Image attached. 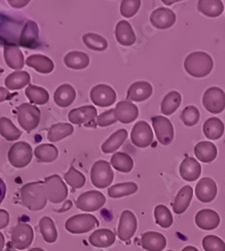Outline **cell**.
Returning <instances> with one entry per match:
<instances>
[{
    "instance_id": "obj_25",
    "label": "cell",
    "mask_w": 225,
    "mask_h": 251,
    "mask_svg": "<svg viewBox=\"0 0 225 251\" xmlns=\"http://www.w3.org/2000/svg\"><path fill=\"white\" fill-rule=\"evenodd\" d=\"M25 64L39 74L48 75L54 70L53 61L44 54H32L27 57Z\"/></svg>"
},
{
    "instance_id": "obj_7",
    "label": "cell",
    "mask_w": 225,
    "mask_h": 251,
    "mask_svg": "<svg viewBox=\"0 0 225 251\" xmlns=\"http://www.w3.org/2000/svg\"><path fill=\"white\" fill-rule=\"evenodd\" d=\"M67 231L73 234H84L99 226V220L93 214H77L66 221Z\"/></svg>"
},
{
    "instance_id": "obj_46",
    "label": "cell",
    "mask_w": 225,
    "mask_h": 251,
    "mask_svg": "<svg viewBox=\"0 0 225 251\" xmlns=\"http://www.w3.org/2000/svg\"><path fill=\"white\" fill-rule=\"evenodd\" d=\"M65 181L73 189H79L85 186L87 179L83 173L76 170L74 166H71L69 171L65 174Z\"/></svg>"
},
{
    "instance_id": "obj_39",
    "label": "cell",
    "mask_w": 225,
    "mask_h": 251,
    "mask_svg": "<svg viewBox=\"0 0 225 251\" xmlns=\"http://www.w3.org/2000/svg\"><path fill=\"white\" fill-rule=\"evenodd\" d=\"M181 101H182V97H181L180 93H178L176 91H172V92L168 93L161 102L162 114L165 116H170V115L174 114L180 107Z\"/></svg>"
},
{
    "instance_id": "obj_50",
    "label": "cell",
    "mask_w": 225,
    "mask_h": 251,
    "mask_svg": "<svg viewBox=\"0 0 225 251\" xmlns=\"http://www.w3.org/2000/svg\"><path fill=\"white\" fill-rule=\"evenodd\" d=\"M116 122L117 120L115 118V109L104 112L97 118V125L101 128L109 127V126L114 125Z\"/></svg>"
},
{
    "instance_id": "obj_4",
    "label": "cell",
    "mask_w": 225,
    "mask_h": 251,
    "mask_svg": "<svg viewBox=\"0 0 225 251\" xmlns=\"http://www.w3.org/2000/svg\"><path fill=\"white\" fill-rule=\"evenodd\" d=\"M32 148L26 142H16L8 151V161L14 168H25L32 160Z\"/></svg>"
},
{
    "instance_id": "obj_17",
    "label": "cell",
    "mask_w": 225,
    "mask_h": 251,
    "mask_svg": "<svg viewBox=\"0 0 225 251\" xmlns=\"http://www.w3.org/2000/svg\"><path fill=\"white\" fill-rule=\"evenodd\" d=\"M139 109L135 103L130 100H122L117 103L115 108V118L117 122L122 124H131L137 120Z\"/></svg>"
},
{
    "instance_id": "obj_15",
    "label": "cell",
    "mask_w": 225,
    "mask_h": 251,
    "mask_svg": "<svg viewBox=\"0 0 225 251\" xmlns=\"http://www.w3.org/2000/svg\"><path fill=\"white\" fill-rule=\"evenodd\" d=\"M150 23L157 29H167L175 25L176 14L169 8L160 7L151 13Z\"/></svg>"
},
{
    "instance_id": "obj_14",
    "label": "cell",
    "mask_w": 225,
    "mask_h": 251,
    "mask_svg": "<svg viewBox=\"0 0 225 251\" xmlns=\"http://www.w3.org/2000/svg\"><path fill=\"white\" fill-rule=\"evenodd\" d=\"M138 222L135 214L130 210L123 211L118 225V237L122 241L130 240L136 233Z\"/></svg>"
},
{
    "instance_id": "obj_59",
    "label": "cell",
    "mask_w": 225,
    "mask_h": 251,
    "mask_svg": "<svg viewBox=\"0 0 225 251\" xmlns=\"http://www.w3.org/2000/svg\"><path fill=\"white\" fill-rule=\"evenodd\" d=\"M12 251H14V250H12Z\"/></svg>"
},
{
    "instance_id": "obj_38",
    "label": "cell",
    "mask_w": 225,
    "mask_h": 251,
    "mask_svg": "<svg viewBox=\"0 0 225 251\" xmlns=\"http://www.w3.org/2000/svg\"><path fill=\"white\" fill-rule=\"evenodd\" d=\"M138 191V185L134 182H125L116 184L108 189L109 197L113 199L123 198L135 194Z\"/></svg>"
},
{
    "instance_id": "obj_37",
    "label": "cell",
    "mask_w": 225,
    "mask_h": 251,
    "mask_svg": "<svg viewBox=\"0 0 225 251\" xmlns=\"http://www.w3.org/2000/svg\"><path fill=\"white\" fill-rule=\"evenodd\" d=\"M111 166L121 173H130L134 168V161L128 154L117 152L111 158Z\"/></svg>"
},
{
    "instance_id": "obj_26",
    "label": "cell",
    "mask_w": 225,
    "mask_h": 251,
    "mask_svg": "<svg viewBox=\"0 0 225 251\" xmlns=\"http://www.w3.org/2000/svg\"><path fill=\"white\" fill-rule=\"evenodd\" d=\"M76 98V92L73 86L69 83H64L59 86L53 95L54 102L60 108H68L75 101Z\"/></svg>"
},
{
    "instance_id": "obj_28",
    "label": "cell",
    "mask_w": 225,
    "mask_h": 251,
    "mask_svg": "<svg viewBox=\"0 0 225 251\" xmlns=\"http://www.w3.org/2000/svg\"><path fill=\"white\" fill-rule=\"evenodd\" d=\"M4 60L6 65L16 71H22L25 67V56L23 51L16 46H6L4 48Z\"/></svg>"
},
{
    "instance_id": "obj_16",
    "label": "cell",
    "mask_w": 225,
    "mask_h": 251,
    "mask_svg": "<svg viewBox=\"0 0 225 251\" xmlns=\"http://www.w3.org/2000/svg\"><path fill=\"white\" fill-rule=\"evenodd\" d=\"M68 118L74 125H85L90 127L92 124H95L98 118V112L94 106H84L72 110Z\"/></svg>"
},
{
    "instance_id": "obj_33",
    "label": "cell",
    "mask_w": 225,
    "mask_h": 251,
    "mask_svg": "<svg viewBox=\"0 0 225 251\" xmlns=\"http://www.w3.org/2000/svg\"><path fill=\"white\" fill-rule=\"evenodd\" d=\"M128 138V132L125 129H120L111 135L101 145V151L105 154H112L116 152L121 146L125 143Z\"/></svg>"
},
{
    "instance_id": "obj_11",
    "label": "cell",
    "mask_w": 225,
    "mask_h": 251,
    "mask_svg": "<svg viewBox=\"0 0 225 251\" xmlns=\"http://www.w3.org/2000/svg\"><path fill=\"white\" fill-rule=\"evenodd\" d=\"M203 106L211 114H220L225 109V93L220 88H209L202 98Z\"/></svg>"
},
{
    "instance_id": "obj_2",
    "label": "cell",
    "mask_w": 225,
    "mask_h": 251,
    "mask_svg": "<svg viewBox=\"0 0 225 251\" xmlns=\"http://www.w3.org/2000/svg\"><path fill=\"white\" fill-rule=\"evenodd\" d=\"M184 69L193 77L207 76L213 69L212 57L204 51H195L184 60Z\"/></svg>"
},
{
    "instance_id": "obj_43",
    "label": "cell",
    "mask_w": 225,
    "mask_h": 251,
    "mask_svg": "<svg viewBox=\"0 0 225 251\" xmlns=\"http://www.w3.org/2000/svg\"><path fill=\"white\" fill-rule=\"evenodd\" d=\"M25 96L31 103L39 104V106L46 104L50 100V94L46 89L34 85H29L25 89Z\"/></svg>"
},
{
    "instance_id": "obj_8",
    "label": "cell",
    "mask_w": 225,
    "mask_h": 251,
    "mask_svg": "<svg viewBox=\"0 0 225 251\" xmlns=\"http://www.w3.org/2000/svg\"><path fill=\"white\" fill-rule=\"evenodd\" d=\"M11 245L12 247L24 250L31 245L34 237L32 227L24 222L17 223L11 230Z\"/></svg>"
},
{
    "instance_id": "obj_1",
    "label": "cell",
    "mask_w": 225,
    "mask_h": 251,
    "mask_svg": "<svg viewBox=\"0 0 225 251\" xmlns=\"http://www.w3.org/2000/svg\"><path fill=\"white\" fill-rule=\"evenodd\" d=\"M20 200L28 210H43L48 203L44 181H34L24 185L20 189Z\"/></svg>"
},
{
    "instance_id": "obj_12",
    "label": "cell",
    "mask_w": 225,
    "mask_h": 251,
    "mask_svg": "<svg viewBox=\"0 0 225 251\" xmlns=\"http://www.w3.org/2000/svg\"><path fill=\"white\" fill-rule=\"evenodd\" d=\"M92 101L98 107L108 108L115 103L117 100V94L115 90L105 83H100L95 86L90 93Z\"/></svg>"
},
{
    "instance_id": "obj_48",
    "label": "cell",
    "mask_w": 225,
    "mask_h": 251,
    "mask_svg": "<svg viewBox=\"0 0 225 251\" xmlns=\"http://www.w3.org/2000/svg\"><path fill=\"white\" fill-rule=\"evenodd\" d=\"M202 246L205 251H225V242L215 235H207L204 237Z\"/></svg>"
},
{
    "instance_id": "obj_29",
    "label": "cell",
    "mask_w": 225,
    "mask_h": 251,
    "mask_svg": "<svg viewBox=\"0 0 225 251\" xmlns=\"http://www.w3.org/2000/svg\"><path fill=\"white\" fill-rule=\"evenodd\" d=\"M193 189L191 186H184L182 189L177 193L174 203H173V211L176 214H183L185 212L192 200Z\"/></svg>"
},
{
    "instance_id": "obj_58",
    "label": "cell",
    "mask_w": 225,
    "mask_h": 251,
    "mask_svg": "<svg viewBox=\"0 0 225 251\" xmlns=\"http://www.w3.org/2000/svg\"><path fill=\"white\" fill-rule=\"evenodd\" d=\"M167 251H173V250H167Z\"/></svg>"
},
{
    "instance_id": "obj_32",
    "label": "cell",
    "mask_w": 225,
    "mask_h": 251,
    "mask_svg": "<svg viewBox=\"0 0 225 251\" xmlns=\"http://www.w3.org/2000/svg\"><path fill=\"white\" fill-rule=\"evenodd\" d=\"M30 75L25 71H16L9 74L5 78V87L10 91H16L29 86Z\"/></svg>"
},
{
    "instance_id": "obj_6",
    "label": "cell",
    "mask_w": 225,
    "mask_h": 251,
    "mask_svg": "<svg viewBox=\"0 0 225 251\" xmlns=\"http://www.w3.org/2000/svg\"><path fill=\"white\" fill-rule=\"evenodd\" d=\"M45 189L48 200H50L53 204H58L64 202L68 195L69 190L66 183L63 181L60 176L57 174L49 176L45 179Z\"/></svg>"
},
{
    "instance_id": "obj_35",
    "label": "cell",
    "mask_w": 225,
    "mask_h": 251,
    "mask_svg": "<svg viewBox=\"0 0 225 251\" xmlns=\"http://www.w3.org/2000/svg\"><path fill=\"white\" fill-rule=\"evenodd\" d=\"M74 127L69 123H57L52 125L48 132V140L51 143L61 141L73 135Z\"/></svg>"
},
{
    "instance_id": "obj_56",
    "label": "cell",
    "mask_w": 225,
    "mask_h": 251,
    "mask_svg": "<svg viewBox=\"0 0 225 251\" xmlns=\"http://www.w3.org/2000/svg\"><path fill=\"white\" fill-rule=\"evenodd\" d=\"M181 251H199V250L194 246H186L185 248H183Z\"/></svg>"
},
{
    "instance_id": "obj_9",
    "label": "cell",
    "mask_w": 225,
    "mask_h": 251,
    "mask_svg": "<svg viewBox=\"0 0 225 251\" xmlns=\"http://www.w3.org/2000/svg\"><path fill=\"white\" fill-rule=\"evenodd\" d=\"M106 204V197L100 191L93 190L81 193L75 202L76 208L84 212H95Z\"/></svg>"
},
{
    "instance_id": "obj_22",
    "label": "cell",
    "mask_w": 225,
    "mask_h": 251,
    "mask_svg": "<svg viewBox=\"0 0 225 251\" xmlns=\"http://www.w3.org/2000/svg\"><path fill=\"white\" fill-rule=\"evenodd\" d=\"M201 171V165L196 159L192 157H187L184 159L180 165L179 169L180 176L182 177V179L188 182L196 181L200 177Z\"/></svg>"
},
{
    "instance_id": "obj_30",
    "label": "cell",
    "mask_w": 225,
    "mask_h": 251,
    "mask_svg": "<svg viewBox=\"0 0 225 251\" xmlns=\"http://www.w3.org/2000/svg\"><path fill=\"white\" fill-rule=\"evenodd\" d=\"M194 154L195 157L202 163H210L217 157V148L211 142L202 141L195 146Z\"/></svg>"
},
{
    "instance_id": "obj_42",
    "label": "cell",
    "mask_w": 225,
    "mask_h": 251,
    "mask_svg": "<svg viewBox=\"0 0 225 251\" xmlns=\"http://www.w3.org/2000/svg\"><path fill=\"white\" fill-rule=\"evenodd\" d=\"M39 231L43 235V238L48 243H54L57 239V230L54 221L49 217L45 216L39 221Z\"/></svg>"
},
{
    "instance_id": "obj_10",
    "label": "cell",
    "mask_w": 225,
    "mask_h": 251,
    "mask_svg": "<svg viewBox=\"0 0 225 251\" xmlns=\"http://www.w3.org/2000/svg\"><path fill=\"white\" fill-rule=\"evenodd\" d=\"M153 129L159 143L163 146H168L174 139V128L169 119L163 116H155L152 118Z\"/></svg>"
},
{
    "instance_id": "obj_54",
    "label": "cell",
    "mask_w": 225,
    "mask_h": 251,
    "mask_svg": "<svg viewBox=\"0 0 225 251\" xmlns=\"http://www.w3.org/2000/svg\"><path fill=\"white\" fill-rule=\"evenodd\" d=\"M9 97V92L7 89H4L2 87H0V102L5 101Z\"/></svg>"
},
{
    "instance_id": "obj_49",
    "label": "cell",
    "mask_w": 225,
    "mask_h": 251,
    "mask_svg": "<svg viewBox=\"0 0 225 251\" xmlns=\"http://www.w3.org/2000/svg\"><path fill=\"white\" fill-rule=\"evenodd\" d=\"M140 7V0H123L120 6V12L124 17L131 18L137 14Z\"/></svg>"
},
{
    "instance_id": "obj_24",
    "label": "cell",
    "mask_w": 225,
    "mask_h": 251,
    "mask_svg": "<svg viewBox=\"0 0 225 251\" xmlns=\"http://www.w3.org/2000/svg\"><path fill=\"white\" fill-rule=\"evenodd\" d=\"M142 247L147 251H162L166 247V237L155 231L145 232L141 237Z\"/></svg>"
},
{
    "instance_id": "obj_3",
    "label": "cell",
    "mask_w": 225,
    "mask_h": 251,
    "mask_svg": "<svg viewBox=\"0 0 225 251\" xmlns=\"http://www.w3.org/2000/svg\"><path fill=\"white\" fill-rule=\"evenodd\" d=\"M17 122L27 133L36 129L40 122V111L36 106L24 102L16 110Z\"/></svg>"
},
{
    "instance_id": "obj_18",
    "label": "cell",
    "mask_w": 225,
    "mask_h": 251,
    "mask_svg": "<svg viewBox=\"0 0 225 251\" xmlns=\"http://www.w3.org/2000/svg\"><path fill=\"white\" fill-rule=\"evenodd\" d=\"M195 195L202 203L213 201L217 195V185L211 178H202L196 185Z\"/></svg>"
},
{
    "instance_id": "obj_40",
    "label": "cell",
    "mask_w": 225,
    "mask_h": 251,
    "mask_svg": "<svg viewBox=\"0 0 225 251\" xmlns=\"http://www.w3.org/2000/svg\"><path fill=\"white\" fill-rule=\"evenodd\" d=\"M0 135H1L6 141L12 142L17 141L22 137L23 133L12 123L10 119L6 117H1L0 118Z\"/></svg>"
},
{
    "instance_id": "obj_41",
    "label": "cell",
    "mask_w": 225,
    "mask_h": 251,
    "mask_svg": "<svg viewBox=\"0 0 225 251\" xmlns=\"http://www.w3.org/2000/svg\"><path fill=\"white\" fill-rule=\"evenodd\" d=\"M34 156L39 162L51 163L57 159L58 150L52 144H43L34 149Z\"/></svg>"
},
{
    "instance_id": "obj_57",
    "label": "cell",
    "mask_w": 225,
    "mask_h": 251,
    "mask_svg": "<svg viewBox=\"0 0 225 251\" xmlns=\"http://www.w3.org/2000/svg\"><path fill=\"white\" fill-rule=\"evenodd\" d=\"M28 251H46V250H44L42 248H32V249L28 250Z\"/></svg>"
},
{
    "instance_id": "obj_27",
    "label": "cell",
    "mask_w": 225,
    "mask_h": 251,
    "mask_svg": "<svg viewBox=\"0 0 225 251\" xmlns=\"http://www.w3.org/2000/svg\"><path fill=\"white\" fill-rule=\"evenodd\" d=\"M116 241V235L110 229H97L89 237L91 245L99 248H107L112 246Z\"/></svg>"
},
{
    "instance_id": "obj_36",
    "label": "cell",
    "mask_w": 225,
    "mask_h": 251,
    "mask_svg": "<svg viewBox=\"0 0 225 251\" xmlns=\"http://www.w3.org/2000/svg\"><path fill=\"white\" fill-rule=\"evenodd\" d=\"M197 8L202 14L208 17L220 16L224 11L223 2L220 0H199Z\"/></svg>"
},
{
    "instance_id": "obj_53",
    "label": "cell",
    "mask_w": 225,
    "mask_h": 251,
    "mask_svg": "<svg viewBox=\"0 0 225 251\" xmlns=\"http://www.w3.org/2000/svg\"><path fill=\"white\" fill-rule=\"evenodd\" d=\"M5 194H6V185L4 181L0 178V204H1L2 201L4 200Z\"/></svg>"
},
{
    "instance_id": "obj_23",
    "label": "cell",
    "mask_w": 225,
    "mask_h": 251,
    "mask_svg": "<svg viewBox=\"0 0 225 251\" xmlns=\"http://www.w3.org/2000/svg\"><path fill=\"white\" fill-rule=\"evenodd\" d=\"M195 223L203 230H214L220 224V217L211 209H202L195 216Z\"/></svg>"
},
{
    "instance_id": "obj_31",
    "label": "cell",
    "mask_w": 225,
    "mask_h": 251,
    "mask_svg": "<svg viewBox=\"0 0 225 251\" xmlns=\"http://www.w3.org/2000/svg\"><path fill=\"white\" fill-rule=\"evenodd\" d=\"M64 62L67 68L80 71L89 67L90 57L83 51H70L65 55Z\"/></svg>"
},
{
    "instance_id": "obj_21",
    "label": "cell",
    "mask_w": 225,
    "mask_h": 251,
    "mask_svg": "<svg viewBox=\"0 0 225 251\" xmlns=\"http://www.w3.org/2000/svg\"><path fill=\"white\" fill-rule=\"evenodd\" d=\"M115 36L118 43L123 47H131L136 43V34L127 20H121L116 25Z\"/></svg>"
},
{
    "instance_id": "obj_5",
    "label": "cell",
    "mask_w": 225,
    "mask_h": 251,
    "mask_svg": "<svg viewBox=\"0 0 225 251\" xmlns=\"http://www.w3.org/2000/svg\"><path fill=\"white\" fill-rule=\"evenodd\" d=\"M114 180V172L112 166L105 160L97 161L91 170L92 184L98 189H105L109 187Z\"/></svg>"
},
{
    "instance_id": "obj_44",
    "label": "cell",
    "mask_w": 225,
    "mask_h": 251,
    "mask_svg": "<svg viewBox=\"0 0 225 251\" xmlns=\"http://www.w3.org/2000/svg\"><path fill=\"white\" fill-rule=\"evenodd\" d=\"M83 41L88 49L95 51H104L108 49V45H109L105 37L93 32L84 34Z\"/></svg>"
},
{
    "instance_id": "obj_13",
    "label": "cell",
    "mask_w": 225,
    "mask_h": 251,
    "mask_svg": "<svg viewBox=\"0 0 225 251\" xmlns=\"http://www.w3.org/2000/svg\"><path fill=\"white\" fill-rule=\"evenodd\" d=\"M153 131L151 126L145 122H138L132 129L131 141L138 148H147L153 142Z\"/></svg>"
},
{
    "instance_id": "obj_19",
    "label": "cell",
    "mask_w": 225,
    "mask_h": 251,
    "mask_svg": "<svg viewBox=\"0 0 225 251\" xmlns=\"http://www.w3.org/2000/svg\"><path fill=\"white\" fill-rule=\"evenodd\" d=\"M19 45L26 49H36L39 46V29L33 20L25 25L19 37Z\"/></svg>"
},
{
    "instance_id": "obj_45",
    "label": "cell",
    "mask_w": 225,
    "mask_h": 251,
    "mask_svg": "<svg viewBox=\"0 0 225 251\" xmlns=\"http://www.w3.org/2000/svg\"><path fill=\"white\" fill-rule=\"evenodd\" d=\"M156 223L162 228H169L173 224V216L165 205H158L154 209Z\"/></svg>"
},
{
    "instance_id": "obj_47",
    "label": "cell",
    "mask_w": 225,
    "mask_h": 251,
    "mask_svg": "<svg viewBox=\"0 0 225 251\" xmlns=\"http://www.w3.org/2000/svg\"><path fill=\"white\" fill-rule=\"evenodd\" d=\"M180 118L187 127H193L199 122L200 112L195 106H188L182 111Z\"/></svg>"
},
{
    "instance_id": "obj_20",
    "label": "cell",
    "mask_w": 225,
    "mask_h": 251,
    "mask_svg": "<svg viewBox=\"0 0 225 251\" xmlns=\"http://www.w3.org/2000/svg\"><path fill=\"white\" fill-rule=\"evenodd\" d=\"M153 94V87L150 82L140 80L136 81L130 86L127 92V100L144 101L148 100Z\"/></svg>"
},
{
    "instance_id": "obj_51",
    "label": "cell",
    "mask_w": 225,
    "mask_h": 251,
    "mask_svg": "<svg viewBox=\"0 0 225 251\" xmlns=\"http://www.w3.org/2000/svg\"><path fill=\"white\" fill-rule=\"evenodd\" d=\"M9 219V213L4 209H0V229H3L8 225Z\"/></svg>"
},
{
    "instance_id": "obj_52",
    "label": "cell",
    "mask_w": 225,
    "mask_h": 251,
    "mask_svg": "<svg viewBox=\"0 0 225 251\" xmlns=\"http://www.w3.org/2000/svg\"><path fill=\"white\" fill-rule=\"evenodd\" d=\"M8 3L15 8H23L29 3V0H25V1H15V0H9Z\"/></svg>"
},
{
    "instance_id": "obj_34",
    "label": "cell",
    "mask_w": 225,
    "mask_h": 251,
    "mask_svg": "<svg viewBox=\"0 0 225 251\" xmlns=\"http://www.w3.org/2000/svg\"><path fill=\"white\" fill-rule=\"evenodd\" d=\"M224 124L218 118H210L203 125V133L209 140H218L224 134Z\"/></svg>"
},
{
    "instance_id": "obj_55",
    "label": "cell",
    "mask_w": 225,
    "mask_h": 251,
    "mask_svg": "<svg viewBox=\"0 0 225 251\" xmlns=\"http://www.w3.org/2000/svg\"><path fill=\"white\" fill-rule=\"evenodd\" d=\"M4 245H5V238H4V235H3L1 232H0V251L3 250Z\"/></svg>"
}]
</instances>
